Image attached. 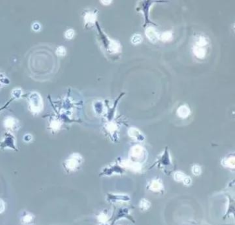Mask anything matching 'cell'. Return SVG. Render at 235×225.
Wrapping results in <instances>:
<instances>
[{
    "mask_svg": "<svg viewBox=\"0 0 235 225\" xmlns=\"http://www.w3.org/2000/svg\"><path fill=\"white\" fill-rule=\"evenodd\" d=\"M81 162V157L80 155L75 154L71 155L64 162V166L67 171H74L78 168Z\"/></svg>",
    "mask_w": 235,
    "mask_h": 225,
    "instance_id": "cell-1",
    "label": "cell"
},
{
    "mask_svg": "<svg viewBox=\"0 0 235 225\" xmlns=\"http://www.w3.org/2000/svg\"><path fill=\"white\" fill-rule=\"evenodd\" d=\"M190 109L186 105H182L177 110V114L181 118H186L190 114Z\"/></svg>",
    "mask_w": 235,
    "mask_h": 225,
    "instance_id": "cell-5",
    "label": "cell"
},
{
    "mask_svg": "<svg viewBox=\"0 0 235 225\" xmlns=\"http://www.w3.org/2000/svg\"><path fill=\"white\" fill-rule=\"evenodd\" d=\"M101 2L102 4H104L105 5H108L110 3H111V1H102Z\"/></svg>",
    "mask_w": 235,
    "mask_h": 225,
    "instance_id": "cell-24",
    "label": "cell"
},
{
    "mask_svg": "<svg viewBox=\"0 0 235 225\" xmlns=\"http://www.w3.org/2000/svg\"><path fill=\"white\" fill-rule=\"evenodd\" d=\"M142 152H143V149L142 147H140V146L136 145L132 148L131 154L134 157H140L141 154H142Z\"/></svg>",
    "mask_w": 235,
    "mask_h": 225,
    "instance_id": "cell-8",
    "label": "cell"
},
{
    "mask_svg": "<svg viewBox=\"0 0 235 225\" xmlns=\"http://www.w3.org/2000/svg\"><path fill=\"white\" fill-rule=\"evenodd\" d=\"M4 210H5V203L2 200H0V214L4 212Z\"/></svg>",
    "mask_w": 235,
    "mask_h": 225,
    "instance_id": "cell-20",
    "label": "cell"
},
{
    "mask_svg": "<svg viewBox=\"0 0 235 225\" xmlns=\"http://www.w3.org/2000/svg\"><path fill=\"white\" fill-rule=\"evenodd\" d=\"M193 52L196 57H198V58L199 59H203V57L205 56L206 51L203 47L196 46L194 48Z\"/></svg>",
    "mask_w": 235,
    "mask_h": 225,
    "instance_id": "cell-6",
    "label": "cell"
},
{
    "mask_svg": "<svg viewBox=\"0 0 235 225\" xmlns=\"http://www.w3.org/2000/svg\"><path fill=\"white\" fill-rule=\"evenodd\" d=\"M131 42L133 44L136 45V44H139L140 43L142 42V37L139 34H136L132 37Z\"/></svg>",
    "mask_w": 235,
    "mask_h": 225,
    "instance_id": "cell-12",
    "label": "cell"
},
{
    "mask_svg": "<svg viewBox=\"0 0 235 225\" xmlns=\"http://www.w3.org/2000/svg\"><path fill=\"white\" fill-rule=\"evenodd\" d=\"M109 49L113 52H117L120 50V45L115 41H110L109 43Z\"/></svg>",
    "mask_w": 235,
    "mask_h": 225,
    "instance_id": "cell-9",
    "label": "cell"
},
{
    "mask_svg": "<svg viewBox=\"0 0 235 225\" xmlns=\"http://www.w3.org/2000/svg\"><path fill=\"white\" fill-rule=\"evenodd\" d=\"M96 20V16L92 13H88L85 16V21L87 23H93Z\"/></svg>",
    "mask_w": 235,
    "mask_h": 225,
    "instance_id": "cell-11",
    "label": "cell"
},
{
    "mask_svg": "<svg viewBox=\"0 0 235 225\" xmlns=\"http://www.w3.org/2000/svg\"><path fill=\"white\" fill-rule=\"evenodd\" d=\"M4 125H5L6 128L8 129H14L16 127L17 125V122L13 118H11V117H8L7 118L5 121H4Z\"/></svg>",
    "mask_w": 235,
    "mask_h": 225,
    "instance_id": "cell-7",
    "label": "cell"
},
{
    "mask_svg": "<svg viewBox=\"0 0 235 225\" xmlns=\"http://www.w3.org/2000/svg\"><path fill=\"white\" fill-rule=\"evenodd\" d=\"M146 35L151 42H156L159 39V35L154 28L149 27L146 30Z\"/></svg>",
    "mask_w": 235,
    "mask_h": 225,
    "instance_id": "cell-3",
    "label": "cell"
},
{
    "mask_svg": "<svg viewBox=\"0 0 235 225\" xmlns=\"http://www.w3.org/2000/svg\"><path fill=\"white\" fill-rule=\"evenodd\" d=\"M148 207H149V203H148V201L146 200H143L141 203V207L142 208H145V209H148Z\"/></svg>",
    "mask_w": 235,
    "mask_h": 225,
    "instance_id": "cell-21",
    "label": "cell"
},
{
    "mask_svg": "<svg viewBox=\"0 0 235 225\" xmlns=\"http://www.w3.org/2000/svg\"><path fill=\"white\" fill-rule=\"evenodd\" d=\"M207 43H208V41L205 37H201L197 41V46L203 47L207 44Z\"/></svg>",
    "mask_w": 235,
    "mask_h": 225,
    "instance_id": "cell-15",
    "label": "cell"
},
{
    "mask_svg": "<svg viewBox=\"0 0 235 225\" xmlns=\"http://www.w3.org/2000/svg\"><path fill=\"white\" fill-rule=\"evenodd\" d=\"M1 146L2 147H11L13 148L14 149H16L15 147V142H14V139L13 136L11 134H6V137L4 138V140L2 141L1 143Z\"/></svg>",
    "mask_w": 235,
    "mask_h": 225,
    "instance_id": "cell-4",
    "label": "cell"
},
{
    "mask_svg": "<svg viewBox=\"0 0 235 225\" xmlns=\"http://www.w3.org/2000/svg\"><path fill=\"white\" fill-rule=\"evenodd\" d=\"M193 173L195 174V175H199L201 173V168L198 165H195L193 168Z\"/></svg>",
    "mask_w": 235,
    "mask_h": 225,
    "instance_id": "cell-18",
    "label": "cell"
},
{
    "mask_svg": "<svg viewBox=\"0 0 235 225\" xmlns=\"http://www.w3.org/2000/svg\"><path fill=\"white\" fill-rule=\"evenodd\" d=\"M129 134H130V136H131L133 138H135L136 139H139L141 140L142 139V136H141V133L139 132V131L136 130L135 128H131L130 130H129Z\"/></svg>",
    "mask_w": 235,
    "mask_h": 225,
    "instance_id": "cell-10",
    "label": "cell"
},
{
    "mask_svg": "<svg viewBox=\"0 0 235 225\" xmlns=\"http://www.w3.org/2000/svg\"><path fill=\"white\" fill-rule=\"evenodd\" d=\"M24 139L25 141H26V142H29V141L30 140H32V136H31L30 135H26L24 136Z\"/></svg>",
    "mask_w": 235,
    "mask_h": 225,
    "instance_id": "cell-22",
    "label": "cell"
},
{
    "mask_svg": "<svg viewBox=\"0 0 235 225\" xmlns=\"http://www.w3.org/2000/svg\"><path fill=\"white\" fill-rule=\"evenodd\" d=\"M57 53L60 56H64L66 54V50L64 47H59L57 50Z\"/></svg>",
    "mask_w": 235,
    "mask_h": 225,
    "instance_id": "cell-17",
    "label": "cell"
},
{
    "mask_svg": "<svg viewBox=\"0 0 235 225\" xmlns=\"http://www.w3.org/2000/svg\"><path fill=\"white\" fill-rule=\"evenodd\" d=\"M33 28L35 30H38L40 28V26L38 24V23H35V24L33 26Z\"/></svg>",
    "mask_w": 235,
    "mask_h": 225,
    "instance_id": "cell-23",
    "label": "cell"
},
{
    "mask_svg": "<svg viewBox=\"0 0 235 225\" xmlns=\"http://www.w3.org/2000/svg\"><path fill=\"white\" fill-rule=\"evenodd\" d=\"M33 220V216L31 215H26L24 217L23 220L24 222H30Z\"/></svg>",
    "mask_w": 235,
    "mask_h": 225,
    "instance_id": "cell-19",
    "label": "cell"
},
{
    "mask_svg": "<svg viewBox=\"0 0 235 225\" xmlns=\"http://www.w3.org/2000/svg\"><path fill=\"white\" fill-rule=\"evenodd\" d=\"M151 188L153 191H159L161 189V184L158 181H154L152 184Z\"/></svg>",
    "mask_w": 235,
    "mask_h": 225,
    "instance_id": "cell-14",
    "label": "cell"
},
{
    "mask_svg": "<svg viewBox=\"0 0 235 225\" xmlns=\"http://www.w3.org/2000/svg\"><path fill=\"white\" fill-rule=\"evenodd\" d=\"M30 107L33 112H39L42 109V100L37 93H33L30 96Z\"/></svg>",
    "mask_w": 235,
    "mask_h": 225,
    "instance_id": "cell-2",
    "label": "cell"
},
{
    "mask_svg": "<svg viewBox=\"0 0 235 225\" xmlns=\"http://www.w3.org/2000/svg\"><path fill=\"white\" fill-rule=\"evenodd\" d=\"M74 34H75L74 30L72 29H69L66 32L65 35H66V37L68 38V39H72V38L73 37Z\"/></svg>",
    "mask_w": 235,
    "mask_h": 225,
    "instance_id": "cell-16",
    "label": "cell"
},
{
    "mask_svg": "<svg viewBox=\"0 0 235 225\" xmlns=\"http://www.w3.org/2000/svg\"><path fill=\"white\" fill-rule=\"evenodd\" d=\"M172 34L171 32H165L161 35V39L163 42H168V41H170L172 39Z\"/></svg>",
    "mask_w": 235,
    "mask_h": 225,
    "instance_id": "cell-13",
    "label": "cell"
}]
</instances>
